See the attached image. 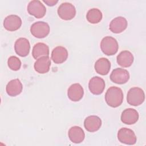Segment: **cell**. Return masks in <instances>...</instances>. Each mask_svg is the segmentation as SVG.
Segmentation results:
<instances>
[{
	"label": "cell",
	"mask_w": 146,
	"mask_h": 146,
	"mask_svg": "<svg viewBox=\"0 0 146 146\" xmlns=\"http://www.w3.org/2000/svg\"><path fill=\"white\" fill-rule=\"evenodd\" d=\"M145 100V94L143 90L137 87L129 90L127 96V103L133 106H138L141 104Z\"/></svg>",
	"instance_id": "cell-2"
},
{
	"label": "cell",
	"mask_w": 146,
	"mask_h": 146,
	"mask_svg": "<svg viewBox=\"0 0 146 146\" xmlns=\"http://www.w3.org/2000/svg\"><path fill=\"white\" fill-rule=\"evenodd\" d=\"M43 2L44 3H45L46 4H47L48 6H54L55 5L58 1H54V0H43Z\"/></svg>",
	"instance_id": "cell-25"
},
{
	"label": "cell",
	"mask_w": 146,
	"mask_h": 146,
	"mask_svg": "<svg viewBox=\"0 0 146 146\" xmlns=\"http://www.w3.org/2000/svg\"><path fill=\"white\" fill-rule=\"evenodd\" d=\"M102 125V120L95 115H91L87 117L84 121L85 129L90 132H96L99 130Z\"/></svg>",
	"instance_id": "cell-14"
},
{
	"label": "cell",
	"mask_w": 146,
	"mask_h": 146,
	"mask_svg": "<svg viewBox=\"0 0 146 146\" xmlns=\"http://www.w3.org/2000/svg\"><path fill=\"white\" fill-rule=\"evenodd\" d=\"M70 140L74 143H82L85 137V133L83 129L79 126H73L70 128L68 132Z\"/></svg>",
	"instance_id": "cell-17"
},
{
	"label": "cell",
	"mask_w": 146,
	"mask_h": 146,
	"mask_svg": "<svg viewBox=\"0 0 146 146\" xmlns=\"http://www.w3.org/2000/svg\"><path fill=\"white\" fill-rule=\"evenodd\" d=\"M27 11L29 14L34 16L36 18H42L46 14V9L40 1L34 0L29 3Z\"/></svg>",
	"instance_id": "cell-6"
},
{
	"label": "cell",
	"mask_w": 146,
	"mask_h": 146,
	"mask_svg": "<svg viewBox=\"0 0 146 146\" xmlns=\"http://www.w3.org/2000/svg\"><path fill=\"white\" fill-rule=\"evenodd\" d=\"M127 19L123 17H117L111 21L110 23L109 29L111 32L119 34L124 31L127 27Z\"/></svg>",
	"instance_id": "cell-12"
},
{
	"label": "cell",
	"mask_w": 146,
	"mask_h": 146,
	"mask_svg": "<svg viewBox=\"0 0 146 146\" xmlns=\"http://www.w3.org/2000/svg\"><path fill=\"white\" fill-rule=\"evenodd\" d=\"M23 89V86L18 79L10 80L6 85V91L7 94L10 96H16L19 95Z\"/></svg>",
	"instance_id": "cell-19"
},
{
	"label": "cell",
	"mask_w": 146,
	"mask_h": 146,
	"mask_svg": "<svg viewBox=\"0 0 146 146\" xmlns=\"http://www.w3.org/2000/svg\"><path fill=\"white\" fill-rule=\"evenodd\" d=\"M123 98L121 89L115 86L110 87L105 94V100L107 104L113 108L120 106L123 103Z\"/></svg>",
	"instance_id": "cell-1"
},
{
	"label": "cell",
	"mask_w": 146,
	"mask_h": 146,
	"mask_svg": "<svg viewBox=\"0 0 146 146\" xmlns=\"http://www.w3.org/2000/svg\"><path fill=\"white\" fill-rule=\"evenodd\" d=\"M22 25L21 18L17 15H10L6 17L3 21V26L9 31L18 30Z\"/></svg>",
	"instance_id": "cell-11"
},
{
	"label": "cell",
	"mask_w": 146,
	"mask_h": 146,
	"mask_svg": "<svg viewBox=\"0 0 146 146\" xmlns=\"http://www.w3.org/2000/svg\"><path fill=\"white\" fill-rule=\"evenodd\" d=\"M84 95V90L79 83H74L71 85L67 91L68 98L73 102H78L82 99Z\"/></svg>",
	"instance_id": "cell-15"
},
{
	"label": "cell",
	"mask_w": 146,
	"mask_h": 146,
	"mask_svg": "<svg viewBox=\"0 0 146 146\" xmlns=\"http://www.w3.org/2000/svg\"><path fill=\"white\" fill-rule=\"evenodd\" d=\"M57 12L59 17L65 21L71 20L76 15L75 6L69 2L61 3L58 9Z\"/></svg>",
	"instance_id": "cell-4"
},
{
	"label": "cell",
	"mask_w": 146,
	"mask_h": 146,
	"mask_svg": "<svg viewBox=\"0 0 146 146\" xmlns=\"http://www.w3.org/2000/svg\"><path fill=\"white\" fill-rule=\"evenodd\" d=\"M49 47L44 43H37L35 44L32 50V55L35 59H38L41 57L48 56Z\"/></svg>",
	"instance_id": "cell-22"
},
{
	"label": "cell",
	"mask_w": 146,
	"mask_h": 146,
	"mask_svg": "<svg viewBox=\"0 0 146 146\" xmlns=\"http://www.w3.org/2000/svg\"><path fill=\"white\" fill-rule=\"evenodd\" d=\"M129 79V74L128 71L121 68H116L113 70L110 75L111 80L119 84H123L127 83Z\"/></svg>",
	"instance_id": "cell-8"
},
{
	"label": "cell",
	"mask_w": 146,
	"mask_h": 146,
	"mask_svg": "<svg viewBox=\"0 0 146 146\" xmlns=\"http://www.w3.org/2000/svg\"><path fill=\"white\" fill-rule=\"evenodd\" d=\"M103 15L100 10L96 8H93L88 10L86 15L87 20L92 24H96L100 22Z\"/></svg>",
	"instance_id": "cell-23"
},
{
	"label": "cell",
	"mask_w": 146,
	"mask_h": 146,
	"mask_svg": "<svg viewBox=\"0 0 146 146\" xmlns=\"http://www.w3.org/2000/svg\"><path fill=\"white\" fill-rule=\"evenodd\" d=\"M31 34L37 38H43L50 33V26L46 22L38 21L34 23L30 27Z\"/></svg>",
	"instance_id": "cell-5"
},
{
	"label": "cell",
	"mask_w": 146,
	"mask_h": 146,
	"mask_svg": "<svg viewBox=\"0 0 146 146\" xmlns=\"http://www.w3.org/2000/svg\"><path fill=\"white\" fill-rule=\"evenodd\" d=\"M138 112L133 108H127L124 110L121 115V121L128 125H132L136 123L139 119Z\"/></svg>",
	"instance_id": "cell-13"
},
{
	"label": "cell",
	"mask_w": 146,
	"mask_h": 146,
	"mask_svg": "<svg viewBox=\"0 0 146 146\" xmlns=\"http://www.w3.org/2000/svg\"><path fill=\"white\" fill-rule=\"evenodd\" d=\"M100 48L105 55H113L117 52L118 43L115 38L107 36L102 39L100 43Z\"/></svg>",
	"instance_id": "cell-3"
},
{
	"label": "cell",
	"mask_w": 146,
	"mask_h": 146,
	"mask_svg": "<svg viewBox=\"0 0 146 146\" xmlns=\"http://www.w3.org/2000/svg\"><path fill=\"white\" fill-rule=\"evenodd\" d=\"M133 59L134 58L132 54L128 50L120 52L116 58L117 63L123 67H130L133 62Z\"/></svg>",
	"instance_id": "cell-20"
},
{
	"label": "cell",
	"mask_w": 146,
	"mask_h": 146,
	"mask_svg": "<svg viewBox=\"0 0 146 146\" xmlns=\"http://www.w3.org/2000/svg\"><path fill=\"white\" fill-rule=\"evenodd\" d=\"M96 72L102 75L108 74L111 68V63L106 58H101L96 60L94 66Z\"/></svg>",
	"instance_id": "cell-21"
},
{
	"label": "cell",
	"mask_w": 146,
	"mask_h": 146,
	"mask_svg": "<svg viewBox=\"0 0 146 146\" xmlns=\"http://www.w3.org/2000/svg\"><path fill=\"white\" fill-rule=\"evenodd\" d=\"M68 58V51L63 46L55 47L51 52V59L56 64H60L64 62Z\"/></svg>",
	"instance_id": "cell-16"
},
{
	"label": "cell",
	"mask_w": 146,
	"mask_h": 146,
	"mask_svg": "<svg viewBox=\"0 0 146 146\" xmlns=\"http://www.w3.org/2000/svg\"><path fill=\"white\" fill-rule=\"evenodd\" d=\"M105 82L99 76L92 77L88 83V88L90 92L94 95H100L103 93L105 88Z\"/></svg>",
	"instance_id": "cell-9"
},
{
	"label": "cell",
	"mask_w": 146,
	"mask_h": 146,
	"mask_svg": "<svg viewBox=\"0 0 146 146\" xmlns=\"http://www.w3.org/2000/svg\"><path fill=\"white\" fill-rule=\"evenodd\" d=\"M51 60L48 56L41 57L35 61L34 64V70L39 74H46L50 70Z\"/></svg>",
	"instance_id": "cell-18"
},
{
	"label": "cell",
	"mask_w": 146,
	"mask_h": 146,
	"mask_svg": "<svg viewBox=\"0 0 146 146\" xmlns=\"http://www.w3.org/2000/svg\"><path fill=\"white\" fill-rule=\"evenodd\" d=\"M117 139L120 143L127 145H133L137 140L135 132L127 128H121L119 130Z\"/></svg>",
	"instance_id": "cell-7"
},
{
	"label": "cell",
	"mask_w": 146,
	"mask_h": 146,
	"mask_svg": "<svg viewBox=\"0 0 146 146\" xmlns=\"http://www.w3.org/2000/svg\"><path fill=\"white\" fill-rule=\"evenodd\" d=\"M7 64L11 70L18 71L21 68V62L18 57L15 56H11L8 59Z\"/></svg>",
	"instance_id": "cell-24"
},
{
	"label": "cell",
	"mask_w": 146,
	"mask_h": 146,
	"mask_svg": "<svg viewBox=\"0 0 146 146\" xmlns=\"http://www.w3.org/2000/svg\"><path fill=\"white\" fill-rule=\"evenodd\" d=\"M15 51L19 56L25 57L28 55L30 50V44L29 40L25 38L18 39L14 44Z\"/></svg>",
	"instance_id": "cell-10"
}]
</instances>
